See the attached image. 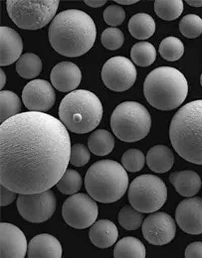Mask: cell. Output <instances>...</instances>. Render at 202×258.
Here are the masks:
<instances>
[{
  "mask_svg": "<svg viewBox=\"0 0 202 258\" xmlns=\"http://www.w3.org/2000/svg\"><path fill=\"white\" fill-rule=\"evenodd\" d=\"M48 37L52 48L62 56L76 58L89 52L96 41L97 28L89 14L78 9L58 13L52 20Z\"/></svg>",
  "mask_w": 202,
  "mask_h": 258,
  "instance_id": "cell-2",
  "label": "cell"
},
{
  "mask_svg": "<svg viewBox=\"0 0 202 258\" xmlns=\"http://www.w3.org/2000/svg\"><path fill=\"white\" fill-rule=\"evenodd\" d=\"M1 39V59L2 67L15 63L22 56L23 42L20 35L7 26L0 28Z\"/></svg>",
  "mask_w": 202,
  "mask_h": 258,
  "instance_id": "cell-18",
  "label": "cell"
},
{
  "mask_svg": "<svg viewBox=\"0 0 202 258\" xmlns=\"http://www.w3.org/2000/svg\"><path fill=\"white\" fill-rule=\"evenodd\" d=\"M143 237L154 245H165L175 236V221L167 213L158 212L144 219L141 226Z\"/></svg>",
  "mask_w": 202,
  "mask_h": 258,
  "instance_id": "cell-13",
  "label": "cell"
},
{
  "mask_svg": "<svg viewBox=\"0 0 202 258\" xmlns=\"http://www.w3.org/2000/svg\"><path fill=\"white\" fill-rule=\"evenodd\" d=\"M169 139L181 158L202 165V99L190 101L177 110L169 125Z\"/></svg>",
  "mask_w": 202,
  "mask_h": 258,
  "instance_id": "cell-3",
  "label": "cell"
},
{
  "mask_svg": "<svg viewBox=\"0 0 202 258\" xmlns=\"http://www.w3.org/2000/svg\"><path fill=\"white\" fill-rule=\"evenodd\" d=\"M6 84V74L3 70L0 71V89L2 90Z\"/></svg>",
  "mask_w": 202,
  "mask_h": 258,
  "instance_id": "cell-41",
  "label": "cell"
},
{
  "mask_svg": "<svg viewBox=\"0 0 202 258\" xmlns=\"http://www.w3.org/2000/svg\"><path fill=\"white\" fill-rule=\"evenodd\" d=\"M176 224L192 235L202 233V198L192 197L179 203L175 211Z\"/></svg>",
  "mask_w": 202,
  "mask_h": 258,
  "instance_id": "cell-15",
  "label": "cell"
},
{
  "mask_svg": "<svg viewBox=\"0 0 202 258\" xmlns=\"http://www.w3.org/2000/svg\"><path fill=\"white\" fill-rule=\"evenodd\" d=\"M102 45L111 51H115L120 49L125 42V35L123 31L119 28H107L102 33Z\"/></svg>",
  "mask_w": 202,
  "mask_h": 258,
  "instance_id": "cell-35",
  "label": "cell"
},
{
  "mask_svg": "<svg viewBox=\"0 0 202 258\" xmlns=\"http://www.w3.org/2000/svg\"><path fill=\"white\" fill-rule=\"evenodd\" d=\"M17 210L21 217L33 224L48 221L55 213L57 200L53 191L42 193L21 194L17 197Z\"/></svg>",
  "mask_w": 202,
  "mask_h": 258,
  "instance_id": "cell-11",
  "label": "cell"
},
{
  "mask_svg": "<svg viewBox=\"0 0 202 258\" xmlns=\"http://www.w3.org/2000/svg\"><path fill=\"white\" fill-rule=\"evenodd\" d=\"M111 127L120 140L136 142L148 134L152 127V117L141 103L125 101L113 111Z\"/></svg>",
  "mask_w": 202,
  "mask_h": 258,
  "instance_id": "cell-7",
  "label": "cell"
},
{
  "mask_svg": "<svg viewBox=\"0 0 202 258\" xmlns=\"http://www.w3.org/2000/svg\"><path fill=\"white\" fill-rule=\"evenodd\" d=\"M128 27L131 35L138 40H146L156 32V22L146 13L135 14L130 19Z\"/></svg>",
  "mask_w": 202,
  "mask_h": 258,
  "instance_id": "cell-23",
  "label": "cell"
},
{
  "mask_svg": "<svg viewBox=\"0 0 202 258\" xmlns=\"http://www.w3.org/2000/svg\"><path fill=\"white\" fill-rule=\"evenodd\" d=\"M59 117L73 133L85 134L93 131L103 117L101 100L90 91H74L63 97L59 106Z\"/></svg>",
  "mask_w": 202,
  "mask_h": 258,
  "instance_id": "cell-6",
  "label": "cell"
},
{
  "mask_svg": "<svg viewBox=\"0 0 202 258\" xmlns=\"http://www.w3.org/2000/svg\"><path fill=\"white\" fill-rule=\"evenodd\" d=\"M56 99L54 88L45 80H33L23 89L22 100L25 106L33 112H47Z\"/></svg>",
  "mask_w": 202,
  "mask_h": 258,
  "instance_id": "cell-14",
  "label": "cell"
},
{
  "mask_svg": "<svg viewBox=\"0 0 202 258\" xmlns=\"http://www.w3.org/2000/svg\"><path fill=\"white\" fill-rule=\"evenodd\" d=\"M91 159V154L89 148L84 144L77 143L74 144L71 148L70 163L76 167H83L87 165Z\"/></svg>",
  "mask_w": 202,
  "mask_h": 258,
  "instance_id": "cell-37",
  "label": "cell"
},
{
  "mask_svg": "<svg viewBox=\"0 0 202 258\" xmlns=\"http://www.w3.org/2000/svg\"><path fill=\"white\" fill-rule=\"evenodd\" d=\"M58 0H8L6 8L9 17L21 29L38 30L55 18Z\"/></svg>",
  "mask_w": 202,
  "mask_h": 258,
  "instance_id": "cell-8",
  "label": "cell"
},
{
  "mask_svg": "<svg viewBox=\"0 0 202 258\" xmlns=\"http://www.w3.org/2000/svg\"><path fill=\"white\" fill-rule=\"evenodd\" d=\"M102 80L105 86L117 93L128 91L135 85L137 71L134 63L126 57H113L102 69Z\"/></svg>",
  "mask_w": 202,
  "mask_h": 258,
  "instance_id": "cell-12",
  "label": "cell"
},
{
  "mask_svg": "<svg viewBox=\"0 0 202 258\" xmlns=\"http://www.w3.org/2000/svg\"><path fill=\"white\" fill-rule=\"evenodd\" d=\"M131 58L136 66L148 67L154 64L157 59V50L149 42H138L131 50Z\"/></svg>",
  "mask_w": 202,
  "mask_h": 258,
  "instance_id": "cell-27",
  "label": "cell"
},
{
  "mask_svg": "<svg viewBox=\"0 0 202 258\" xmlns=\"http://www.w3.org/2000/svg\"><path fill=\"white\" fill-rule=\"evenodd\" d=\"M200 84H201V87H202V74H201V77H200Z\"/></svg>",
  "mask_w": 202,
  "mask_h": 258,
  "instance_id": "cell-44",
  "label": "cell"
},
{
  "mask_svg": "<svg viewBox=\"0 0 202 258\" xmlns=\"http://www.w3.org/2000/svg\"><path fill=\"white\" fill-rule=\"evenodd\" d=\"M186 3L193 7H202V0H187Z\"/></svg>",
  "mask_w": 202,
  "mask_h": 258,
  "instance_id": "cell-42",
  "label": "cell"
},
{
  "mask_svg": "<svg viewBox=\"0 0 202 258\" xmlns=\"http://www.w3.org/2000/svg\"><path fill=\"white\" fill-rule=\"evenodd\" d=\"M0 102H1V108H0L1 123L19 114L21 110V101L15 93L11 91H1Z\"/></svg>",
  "mask_w": 202,
  "mask_h": 258,
  "instance_id": "cell-28",
  "label": "cell"
},
{
  "mask_svg": "<svg viewBox=\"0 0 202 258\" xmlns=\"http://www.w3.org/2000/svg\"><path fill=\"white\" fill-rule=\"evenodd\" d=\"M121 226L127 230H135L141 226L143 215L137 212L132 206L124 207L118 216Z\"/></svg>",
  "mask_w": 202,
  "mask_h": 258,
  "instance_id": "cell-31",
  "label": "cell"
},
{
  "mask_svg": "<svg viewBox=\"0 0 202 258\" xmlns=\"http://www.w3.org/2000/svg\"><path fill=\"white\" fill-rule=\"evenodd\" d=\"M83 185L81 175L75 170H67L57 184L58 190L64 195H75Z\"/></svg>",
  "mask_w": 202,
  "mask_h": 258,
  "instance_id": "cell-32",
  "label": "cell"
},
{
  "mask_svg": "<svg viewBox=\"0 0 202 258\" xmlns=\"http://www.w3.org/2000/svg\"><path fill=\"white\" fill-rule=\"evenodd\" d=\"M1 258H25L28 242L23 231L12 224L1 223Z\"/></svg>",
  "mask_w": 202,
  "mask_h": 258,
  "instance_id": "cell-16",
  "label": "cell"
},
{
  "mask_svg": "<svg viewBox=\"0 0 202 258\" xmlns=\"http://www.w3.org/2000/svg\"><path fill=\"white\" fill-rule=\"evenodd\" d=\"M126 19V12L120 5H110L104 11L105 22L112 26H120Z\"/></svg>",
  "mask_w": 202,
  "mask_h": 258,
  "instance_id": "cell-36",
  "label": "cell"
},
{
  "mask_svg": "<svg viewBox=\"0 0 202 258\" xmlns=\"http://www.w3.org/2000/svg\"><path fill=\"white\" fill-rule=\"evenodd\" d=\"M85 3L90 6V7H93V8H97V7H102L103 5H105L107 3L106 0H97V1H94V0H85Z\"/></svg>",
  "mask_w": 202,
  "mask_h": 258,
  "instance_id": "cell-40",
  "label": "cell"
},
{
  "mask_svg": "<svg viewBox=\"0 0 202 258\" xmlns=\"http://www.w3.org/2000/svg\"><path fill=\"white\" fill-rule=\"evenodd\" d=\"M185 258H202V242L194 241L187 245L185 252Z\"/></svg>",
  "mask_w": 202,
  "mask_h": 258,
  "instance_id": "cell-38",
  "label": "cell"
},
{
  "mask_svg": "<svg viewBox=\"0 0 202 258\" xmlns=\"http://www.w3.org/2000/svg\"><path fill=\"white\" fill-rule=\"evenodd\" d=\"M159 52L165 60L169 62H175L183 56L184 45L180 39L170 36L162 41Z\"/></svg>",
  "mask_w": 202,
  "mask_h": 258,
  "instance_id": "cell-30",
  "label": "cell"
},
{
  "mask_svg": "<svg viewBox=\"0 0 202 258\" xmlns=\"http://www.w3.org/2000/svg\"><path fill=\"white\" fill-rule=\"evenodd\" d=\"M180 33L188 38L195 39L202 34V19L195 14H188L184 16L179 22Z\"/></svg>",
  "mask_w": 202,
  "mask_h": 258,
  "instance_id": "cell-33",
  "label": "cell"
},
{
  "mask_svg": "<svg viewBox=\"0 0 202 258\" xmlns=\"http://www.w3.org/2000/svg\"><path fill=\"white\" fill-rule=\"evenodd\" d=\"M62 252L60 241L48 233L34 236L28 243V258H61Z\"/></svg>",
  "mask_w": 202,
  "mask_h": 258,
  "instance_id": "cell-19",
  "label": "cell"
},
{
  "mask_svg": "<svg viewBox=\"0 0 202 258\" xmlns=\"http://www.w3.org/2000/svg\"><path fill=\"white\" fill-rule=\"evenodd\" d=\"M62 216L68 226L76 229H85L97 222L99 207L89 195L75 194L63 204Z\"/></svg>",
  "mask_w": 202,
  "mask_h": 258,
  "instance_id": "cell-10",
  "label": "cell"
},
{
  "mask_svg": "<svg viewBox=\"0 0 202 258\" xmlns=\"http://www.w3.org/2000/svg\"><path fill=\"white\" fill-rule=\"evenodd\" d=\"M169 181L175 188L176 192L182 197H193L201 189L200 176L191 170L173 172L169 176Z\"/></svg>",
  "mask_w": 202,
  "mask_h": 258,
  "instance_id": "cell-20",
  "label": "cell"
},
{
  "mask_svg": "<svg viewBox=\"0 0 202 258\" xmlns=\"http://www.w3.org/2000/svg\"><path fill=\"white\" fill-rule=\"evenodd\" d=\"M129 202L141 214H154L167 202L168 189L158 176L144 174L136 177L129 187Z\"/></svg>",
  "mask_w": 202,
  "mask_h": 258,
  "instance_id": "cell-9",
  "label": "cell"
},
{
  "mask_svg": "<svg viewBox=\"0 0 202 258\" xmlns=\"http://www.w3.org/2000/svg\"><path fill=\"white\" fill-rule=\"evenodd\" d=\"M146 162V157L138 149H129L126 151L122 157L123 167L132 173L139 172Z\"/></svg>",
  "mask_w": 202,
  "mask_h": 258,
  "instance_id": "cell-34",
  "label": "cell"
},
{
  "mask_svg": "<svg viewBox=\"0 0 202 258\" xmlns=\"http://www.w3.org/2000/svg\"><path fill=\"white\" fill-rule=\"evenodd\" d=\"M52 86L61 93L74 92L82 81L80 68L72 62H61L56 64L50 75Z\"/></svg>",
  "mask_w": 202,
  "mask_h": 258,
  "instance_id": "cell-17",
  "label": "cell"
},
{
  "mask_svg": "<svg viewBox=\"0 0 202 258\" xmlns=\"http://www.w3.org/2000/svg\"><path fill=\"white\" fill-rule=\"evenodd\" d=\"M16 197H17V193H15L1 185V197H0L1 198V202H0L1 207H6V206L10 205L11 203L14 202Z\"/></svg>",
  "mask_w": 202,
  "mask_h": 258,
  "instance_id": "cell-39",
  "label": "cell"
},
{
  "mask_svg": "<svg viewBox=\"0 0 202 258\" xmlns=\"http://www.w3.org/2000/svg\"><path fill=\"white\" fill-rule=\"evenodd\" d=\"M89 236L95 246L99 248H109L117 242L119 230L113 222L100 220L91 226Z\"/></svg>",
  "mask_w": 202,
  "mask_h": 258,
  "instance_id": "cell-21",
  "label": "cell"
},
{
  "mask_svg": "<svg viewBox=\"0 0 202 258\" xmlns=\"http://www.w3.org/2000/svg\"><path fill=\"white\" fill-rule=\"evenodd\" d=\"M115 138L113 134L105 129L94 131L88 140L89 150L97 156L109 155L115 148Z\"/></svg>",
  "mask_w": 202,
  "mask_h": 258,
  "instance_id": "cell-24",
  "label": "cell"
},
{
  "mask_svg": "<svg viewBox=\"0 0 202 258\" xmlns=\"http://www.w3.org/2000/svg\"><path fill=\"white\" fill-rule=\"evenodd\" d=\"M146 164L156 173H167L174 164V155L166 145H156L146 154Z\"/></svg>",
  "mask_w": 202,
  "mask_h": 258,
  "instance_id": "cell-22",
  "label": "cell"
},
{
  "mask_svg": "<svg viewBox=\"0 0 202 258\" xmlns=\"http://www.w3.org/2000/svg\"><path fill=\"white\" fill-rule=\"evenodd\" d=\"M1 185L19 194L42 193L67 171L71 140L61 120L43 112H22L0 126Z\"/></svg>",
  "mask_w": 202,
  "mask_h": 258,
  "instance_id": "cell-1",
  "label": "cell"
},
{
  "mask_svg": "<svg viewBox=\"0 0 202 258\" xmlns=\"http://www.w3.org/2000/svg\"><path fill=\"white\" fill-rule=\"evenodd\" d=\"M85 187L96 202L112 204L123 198L128 191L129 176L119 162L101 160L94 163L87 171Z\"/></svg>",
  "mask_w": 202,
  "mask_h": 258,
  "instance_id": "cell-5",
  "label": "cell"
},
{
  "mask_svg": "<svg viewBox=\"0 0 202 258\" xmlns=\"http://www.w3.org/2000/svg\"><path fill=\"white\" fill-rule=\"evenodd\" d=\"M43 64L39 56L33 53H25L17 61L16 71L18 75L27 80L38 77L42 72Z\"/></svg>",
  "mask_w": 202,
  "mask_h": 258,
  "instance_id": "cell-26",
  "label": "cell"
},
{
  "mask_svg": "<svg viewBox=\"0 0 202 258\" xmlns=\"http://www.w3.org/2000/svg\"><path fill=\"white\" fill-rule=\"evenodd\" d=\"M137 2V0H117L116 3L118 4H123V5H132L135 4Z\"/></svg>",
  "mask_w": 202,
  "mask_h": 258,
  "instance_id": "cell-43",
  "label": "cell"
},
{
  "mask_svg": "<svg viewBox=\"0 0 202 258\" xmlns=\"http://www.w3.org/2000/svg\"><path fill=\"white\" fill-rule=\"evenodd\" d=\"M184 4L181 0H157L155 11L157 15L166 21L177 19L183 12Z\"/></svg>",
  "mask_w": 202,
  "mask_h": 258,
  "instance_id": "cell-29",
  "label": "cell"
},
{
  "mask_svg": "<svg viewBox=\"0 0 202 258\" xmlns=\"http://www.w3.org/2000/svg\"><path fill=\"white\" fill-rule=\"evenodd\" d=\"M143 94L147 102L160 110L179 107L188 94L184 75L175 68L161 67L152 71L144 80Z\"/></svg>",
  "mask_w": 202,
  "mask_h": 258,
  "instance_id": "cell-4",
  "label": "cell"
},
{
  "mask_svg": "<svg viewBox=\"0 0 202 258\" xmlns=\"http://www.w3.org/2000/svg\"><path fill=\"white\" fill-rule=\"evenodd\" d=\"M145 256L144 244L133 236L122 238L114 248V258H145Z\"/></svg>",
  "mask_w": 202,
  "mask_h": 258,
  "instance_id": "cell-25",
  "label": "cell"
}]
</instances>
